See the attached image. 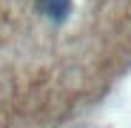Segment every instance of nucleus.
<instances>
[{"instance_id": "obj_1", "label": "nucleus", "mask_w": 131, "mask_h": 128, "mask_svg": "<svg viewBox=\"0 0 131 128\" xmlns=\"http://www.w3.org/2000/svg\"><path fill=\"white\" fill-rule=\"evenodd\" d=\"M37 11L49 23H66L74 11V3L71 0H37Z\"/></svg>"}]
</instances>
